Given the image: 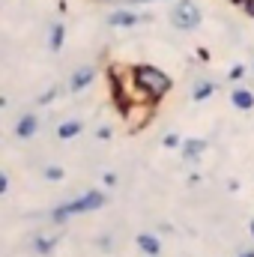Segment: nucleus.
Masks as SVG:
<instances>
[{
  "instance_id": "obj_17",
  "label": "nucleus",
  "mask_w": 254,
  "mask_h": 257,
  "mask_svg": "<svg viewBox=\"0 0 254 257\" xmlns=\"http://www.w3.org/2000/svg\"><path fill=\"white\" fill-rule=\"evenodd\" d=\"M54 96H57V90H48V93H42V96H39L36 102H39V105H48V102H51Z\"/></svg>"
},
{
  "instance_id": "obj_23",
  "label": "nucleus",
  "mask_w": 254,
  "mask_h": 257,
  "mask_svg": "<svg viewBox=\"0 0 254 257\" xmlns=\"http://www.w3.org/2000/svg\"><path fill=\"white\" fill-rule=\"evenodd\" d=\"M251 236H254V221H251Z\"/></svg>"
},
{
  "instance_id": "obj_6",
  "label": "nucleus",
  "mask_w": 254,
  "mask_h": 257,
  "mask_svg": "<svg viewBox=\"0 0 254 257\" xmlns=\"http://www.w3.org/2000/svg\"><path fill=\"white\" fill-rule=\"evenodd\" d=\"M230 105H233L236 111H251L254 108V93L245 90V87H236V90L230 93Z\"/></svg>"
},
{
  "instance_id": "obj_21",
  "label": "nucleus",
  "mask_w": 254,
  "mask_h": 257,
  "mask_svg": "<svg viewBox=\"0 0 254 257\" xmlns=\"http://www.w3.org/2000/svg\"><path fill=\"white\" fill-rule=\"evenodd\" d=\"M126 3H132V6H141V3H156V0H126Z\"/></svg>"
},
{
  "instance_id": "obj_4",
  "label": "nucleus",
  "mask_w": 254,
  "mask_h": 257,
  "mask_svg": "<svg viewBox=\"0 0 254 257\" xmlns=\"http://www.w3.org/2000/svg\"><path fill=\"white\" fill-rule=\"evenodd\" d=\"M96 81V69L93 66H81L78 72H72V78H69V90L72 93H81L84 87H90Z\"/></svg>"
},
{
  "instance_id": "obj_13",
  "label": "nucleus",
  "mask_w": 254,
  "mask_h": 257,
  "mask_svg": "<svg viewBox=\"0 0 254 257\" xmlns=\"http://www.w3.org/2000/svg\"><path fill=\"white\" fill-rule=\"evenodd\" d=\"M33 245H36V251H39V254H48V251L54 248V239H51V236H36V242H33Z\"/></svg>"
},
{
  "instance_id": "obj_16",
  "label": "nucleus",
  "mask_w": 254,
  "mask_h": 257,
  "mask_svg": "<svg viewBox=\"0 0 254 257\" xmlns=\"http://www.w3.org/2000/svg\"><path fill=\"white\" fill-rule=\"evenodd\" d=\"M165 147H168V150H174V147H183L180 135H174V132H171V135H165Z\"/></svg>"
},
{
  "instance_id": "obj_22",
  "label": "nucleus",
  "mask_w": 254,
  "mask_h": 257,
  "mask_svg": "<svg viewBox=\"0 0 254 257\" xmlns=\"http://www.w3.org/2000/svg\"><path fill=\"white\" fill-rule=\"evenodd\" d=\"M239 257H254V251H242V254H239Z\"/></svg>"
},
{
  "instance_id": "obj_10",
  "label": "nucleus",
  "mask_w": 254,
  "mask_h": 257,
  "mask_svg": "<svg viewBox=\"0 0 254 257\" xmlns=\"http://www.w3.org/2000/svg\"><path fill=\"white\" fill-rule=\"evenodd\" d=\"M78 132H81V120H66V123H60V126H57V138L69 141V138H75Z\"/></svg>"
},
{
  "instance_id": "obj_18",
  "label": "nucleus",
  "mask_w": 254,
  "mask_h": 257,
  "mask_svg": "<svg viewBox=\"0 0 254 257\" xmlns=\"http://www.w3.org/2000/svg\"><path fill=\"white\" fill-rule=\"evenodd\" d=\"M242 9H245V15H248V18H254V0H245V3H242Z\"/></svg>"
},
{
  "instance_id": "obj_2",
  "label": "nucleus",
  "mask_w": 254,
  "mask_h": 257,
  "mask_svg": "<svg viewBox=\"0 0 254 257\" xmlns=\"http://www.w3.org/2000/svg\"><path fill=\"white\" fill-rule=\"evenodd\" d=\"M99 206H105V192L90 189V192H84L81 197H75V200H66V203H60V206L51 212V218H54V221H66L69 215H78V212H93V209H99Z\"/></svg>"
},
{
  "instance_id": "obj_11",
  "label": "nucleus",
  "mask_w": 254,
  "mask_h": 257,
  "mask_svg": "<svg viewBox=\"0 0 254 257\" xmlns=\"http://www.w3.org/2000/svg\"><path fill=\"white\" fill-rule=\"evenodd\" d=\"M212 93H215V84H212V81H203V84H197V90L191 93V99H194V102H206Z\"/></svg>"
},
{
  "instance_id": "obj_12",
  "label": "nucleus",
  "mask_w": 254,
  "mask_h": 257,
  "mask_svg": "<svg viewBox=\"0 0 254 257\" xmlns=\"http://www.w3.org/2000/svg\"><path fill=\"white\" fill-rule=\"evenodd\" d=\"M63 36H66L63 24H51V42H48V48L51 51H60L63 48Z\"/></svg>"
},
{
  "instance_id": "obj_3",
  "label": "nucleus",
  "mask_w": 254,
  "mask_h": 257,
  "mask_svg": "<svg viewBox=\"0 0 254 257\" xmlns=\"http://www.w3.org/2000/svg\"><path fill=\"white\" fill-rule=\"evenodd\" d=\"M200 21H203V12L194 0H177V6L171 12V24L177 30H197Z\"/></svg>"
},
{
  "instance_id": "obj_14",
  "label": "nucleus",
  "mask_w": 254,
  "mask_h": 257,
  "mask_svg": "<svg viewBox=\"0 0 254 257\" xmlns=\"http://www.w3.org/2000/svg\"><path fill=\"white\" fill-rule=\"evenodd\" d=\"M66 171L63 168H57V165H51V168H45V180H63Z\"/></svg>"
},
{
  "instance_id": "obj_15",
  "label": "nucleus",
  "mask_w": 254,
  "mask_h": 257,
  "mask_svg": "<svg viewBox=\"0 0 254 257\" xmlns=\"http://www.w3.org/2000/svg\"><path fill=\"white\" fill-rule=\"evenodd\" d=\"M242 75H245V66H242V63L230 66V72H227V78H230V81H242Z\"/></svg>"
},
{
  "instance_id": "obj_7",
  "label": "nucleus",
  "mask_w": 254,
  "mask_h": 257,
  "mask_svg": "<svg viewBox=\"0 0 254 257\" xmlns=\"http://www.w3.org/2000/svg\"><path fill=\"white\" fill-rule=\"evenodd\" d=\"M36 128H39V120H36L33 114H24V117L15 123V135H18V138H33Z\"/></svg>"
},
{
  "instance_id": "obj_20",
  "label": "nucleus",
  "mask_w": 254,
  "mask_h": 257,
  "mask_svg": "<svg viewBox=\"0 0 254 257\" xmlns=\"http://www.w3.org/2000/svg\"><path fill=\"white\" fill-rule=\"evenodd\" d=\"M99 138H102V141H108V138H111V128L102 126V128H99Z\"/></svg>"
},
{
  "instance_id": "obj_5",
  "label": "nucleus",
  "mask_w": 254,
  "mask_h": 257,
  "mask_svg": "<svg viewBox=\"0 0 254 257\" xmlns=\"http://www.w3.org/2000/svg\"><path fill=\"white\" fill-rule=\"evenodd\" d=\"M144 21H147L144 15L129 12V9H117V12L108 15V24H111V27H135V24H144Z\"/></svg>"
},
{
  "instance_id": "obj_19",
  "label": "nucleus",
  "mask_w": 254,
  "mask_h": 257,
  "mask_svg": "<svg viewBox=\"0 0 254 257\" xmlns=\"http://www.w3.org/2000/svg\"><path fill=\"white\" fill-rule=\"evenodd\" d=\"M6 189H9V177H6V174H3V177H0V194L6 192Z\"/></svg>"
},
{
  "instance_id": "obj_1",
  "label": "nucleus",
  "mask_w": 254,
  "mask_h": 257,
  "mask_svg": "<svg viewBox=\"0 0 254 257\" xmlns=\"http://www.w3.org/2000/svg\"><path fill=\"white\" fill-rule=\"evenodd\" d=\"M132 72H135L138 87H141V90H144L153 102H162V99L171 93V87H174L171 75H168L165 69L153 66V63H138V66H132Z\"/></svg>"
},
{
  "instance_id": "obj_8",
  "label": "nucleus",
  "mask_w": 254,
  "mask_h": 257,
  "mask_svg": "<svg viewBox=\"0 0 254 257\" xmlns=\"http://www.w3.org/2000/svg\"><path fill=\"white\" fill-rule=\"evenodd\" d=\"M138 248L144 251V254H150V257H156L159 251H162V242L153 236V233H141L138 236Z\"/></svg>"
},
{
  "instance_id": "obj_9",
  "label": "nucleus",
  "mask_w": 254,
  "mask_h": 257,
  "mask_svg": "<svg viewBox=\"0 0 254 257\" xmlns=\"http://www.w3.org/2000/svg\"><path fill=\"white\" fill-rule=\"evenodd\" d=\"M206 150V141H200V138H189V141H183V156L194 162V159H200V153Z\"/></svg>"
}]
</instances>
